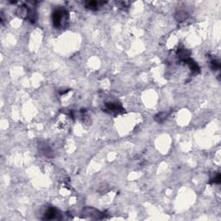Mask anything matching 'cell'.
<instances>
[{"label":"cell","instance_id":"cell-1","mask_svg":"<svg viewBox=\"0 0 221 221\" xmlns=\"http://www.w3.org/2000/svg\"><path fill=\"white\" fill-rule=\"evenodd\" d=\"M52 18H53V23L54 27L58 29L63 28L67 23V20H68L67 12L66 11V10L61 8L56 9L53 13Z\"/></svg>","mask_w":221,"mask_h":221},{"label":"cell","instance_id":"cell-2","mask_svg":"<svg viewBox=\"0 0 221 221\" xmlns=\"http://www.w3.org/2000/svg\"><path fill=\"white\" fill-rule=\"evenodd\" d=\"M29 13H30V10L28 9V7L26 6H21L17 9V11H16V14L19 17L21 18H28L29 17Z\"/></svg>","mask_w":221,"mask_h":221},{"label":"cell","instance_id":"cell-3","mask_svg":"<svg viewBox=\"0 0 221 221\" xmlns=\"http://www.w3.org/2000/svg\"><path fill=\"white\" fill-rule=\"evenodd\" d=\"M58 214L56 209L53 208V207H49L47 212L45 213V219L46 220H54L57 219Z\"/></svg>","mask_w":221,"mask_h":221},{"label":"cell","instance_id":"cell-4","mask_svg":"<svg viewBox=\"0 0 221 221\" xmlns=\"http://www.w3.org/2000/svg\"><path fill=\"white\" fill-rule=\"evenodd\" d=\"M85 215H88L90 218H94V219H99L100 217V214L97 211V210H95V209H92V208H86V210H85Z\"/></svg>","mask_w":221,"mask_h":221},{"label":"cell","instance_id":"cell-5","mask_svg":"<svg viewBox=\"0 0 221 221\" xmlns=\"http://www.w3.org/2000/svg\"><path fill=\"white\" fill-rule=\"evenodd\" d=\"M106 107L109 111H111L112 112H119L123 110L122 107L116 103H108V104H106Z\"/></svg>","mask_w":221,"mask_h":221},{"label":"cell","instance_id":"cell-6","mask_svg":"<svg viewBox=\"0 0 221 221\" xmlns=\"http://www.w3.org/2000/svg\"><path fill=\"white\" fill-rule=\"evenodd\" d=\"M40 146L41 147V151H42V153H43L44 155H46L47 156H51L52 151H51L50 148H49L47 144L41 143V145H40Z\"/></svg>","mask_w":221,"mask_h":221},{"label":"cell","instance_id":"cell-7","mask_svg":"<svg viewBox=\"0 0 221 221\" xmlns=\"http://www.w3.org/2000/svg\"><path fill=\"white\" fill-rule=\"evenodd\" d=\"M168 117V113L166 112H162V113H159L157 116H156V120L159 123H162L163 120L166 119V118Z\"/></svg>","mask_w":221,"mask_h":221},{"label":"cell","instance_id":"cell-8","mask_svg":"<svg viewBox=\"0 0 221 221\" xmlns=\"http://www.w3.org/2000/svg\"><path fill=\"white\" fill-rule=\"evenodd\" d=\"M98 2L92 1V2H87L86 3V7L91 9V10H97L98 9Z\"/></svg>","mask_w":221,"mask_h":221},{"label":"cell","instance_id":"cell-9","mask_svg":"<svg viewBox=\"0 0 221 221\" xmlns=\"http://www.w3.org/2000/svg\"><path fill=\"white\" fill-rule=\"evenodd\" d=\"M211 63H212V67H213L214 70H219V69L220 68V62L217 61L216 60H213V61H211Z\"/></svg>","mask_w":221,"mask_h":221},{"label":"cell","instance_id":"cell-10","mask_svg":"<svg viewBox=\"0 0 221 221\" xmlns=\"http://www.w3.org/2000/svg\"><path fill=\"white\" fill-rule=\"evenodd\" d=\"M213 182H214V183H220V175L218 174L217 176L214 178V181H213Z\"/></svg>","mask_w":221,"mask_h":221}]
</instances>
